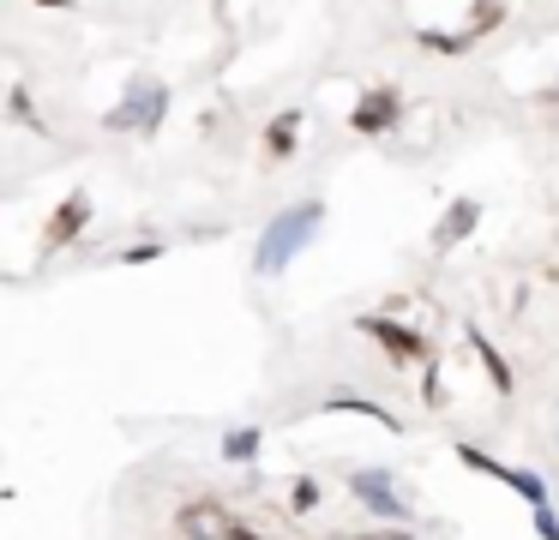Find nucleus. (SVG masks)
Segmentation results:
<instances>
[{"label":"nucleus","mask_w":559,"mask_h":540,"mask_svg":"<svg viewBox=\"0 0 559 540\" xmlns=\"http://www.w3.org/2000/svg\"><path fill=\"white\" fill-rule=\"evenodd\" d=\"M319 223H325V204H319V199H307V204H295V211H283L277 223L265 228V240H259V271L277 276L283 264H289L295 252H301L307 240L319 235Z\"/></svg>","instance_id":"obj_1"},{"label":"nucleus","mask_w":559,"mask_h":540,"mask_svg":"<svg viewBox=\"0 0 559 540\" xmlns=\"http://www.w3.org/2000/svg\"><path fill=\"white\" fill-rule=\"evenodd\" d=\"M325 408H349V415H367V420H385V427L397 432V415H385V408H379V403H367V396H355V391H337V396H331Z\"/></svg>","instance_id":"obj_10"},{"label":"nucleus","mask_w":559,"mask_h":540,"mask_svg":"<svg viewBox=\"0 0 559 540\" xmlns=\"http://www.w3.org/2000/svg\"><path fill=\"white\" fill-rule=\"evenodd\" d=\"M295 139H301V115L289 108V115L271 120V132H265V156H271V163H277V156H289V151H295Z\"/></svg>","instance_id":"obj_8"},{"label":"nucleus","mask_w":559,"mask_h":540,"mask_svg":"<svg viewBox=\"0 0 559 540\" xmlns=\"http://www.w3.org/2000/svg\"><path fill=\"white\" fill-rule=\"evenodd\" d=\"M457 456H463V468H481V475L506 480L511 492H523V499H530V511H542V504H547V487H542V475H523V468H506V463H493V456H487L481 444H457Z\"/></svg>","instance_id":"obj_2"},{"label":"nucleus","mask_w":559,"mask_h":540,"mask_svg":"<svg viewBox=\"0 0 559 540\" xmlns=\"http://www.w3.org/2000/svg\"><path fill=\"white\" fill-rule=\"evenodd\" d=\"M85 223H91V199H85V192H67V204L55 211V223H49V235H43V247H49V252L73 247Z\"/></svg>","instance_id":"obj_5"},{"label":"nucleus","mask_w":559,"mask_h":540,"mask_svg":"<svg viewBox=\"0 0 559 540\" xmlns=\"http://www.w3.org/2000/svg\"><path fill=\"white\" fill-rule=\"evenodd\" d=\"M475 355H481V367H487V372H493V391H511V367L493 355V343H481V336H475Z\"/></svg>","instance_id":"obj_12"},{"label":"nucleus","mask_w":559,"mask_h":540,"mask_svg":"<svg viewBox=\"0 0 559 540\" xmlns=\"http://www.w3.org/2000/svg\"><path fill=\"white\" fill-rule=\"evenodd\" d=\"M355 324H361L367 336H379V343H385V348H391V355H397V360H427V343H421V336H415V331H403L397 319H379V312H361V319H355Z\"/></svg>","instance_id":"obj_4"},{"label":"nucleus","mask_w":559,"mask_h":540,"mask_svg":"<svg viewBox=\"0 0 559 540\" xmlns=\"http://www.w3.org/2000/svg\"><path fill=\"white\" fill-rule=\"evenodd\" d=\"M163 108H169V91H163V84H145V79H139V84H133V96H127V103L109 115V127H115V132H127V127L157 132Z\"/></svg>","instance_id":"obj_3"},{"label":"nucleus","mask_w":559,"mask_h":540,"mask_svg":"<svg viewBox=\"0 0 559 540\" xmlns=\"http://www.w3.org/2000/svg\"><path fill=\"white\" fill-rule=\"evenodd\" d=\"M535 535H542V540H559V523H554V511H547V504L535 511Z\"/></svg>","instance_id":"obj_13"},{"label":"nucleus","mask_w":559,"mask_h":540,"mask_svg":"<svg viewBox=\"0 0 559 540\" xmlns=\"http://www.w3.org/2000/svg\"><path fill=\"white\" fill-rule=\"evenodd\" d=\"M313 504H319L313 480H295V511H313Z\"/></svg>","instance_id":"obj_14"},{"label":"nucleus","mask_w":559,"mask_h":540,"mask_svg":"<svg viewBox=\"0 0 559 540\" xmlns=\"http://www.w3.org/2000/svg\"><path fill=\"white\" fill-rule=\"evenodd\" d=\"M355 492L367 499V511H379V516H403V504L391 499V480H379V475H355Z\"/></svg>","instance_id":"obj_9"},{"label":"nucleus","mask_w":559,"mask_h":540,"mask_svg":"<svg viewBox=\"0 0 559 540\" xmlns=\"http://www.w3.org/2000/svg\"><path fill=\"white\" fill-rule=\"evenodd\" d=\"M475 216H481V204L457 199V204H451V216H445V223L433 228V247H457V240H463V235H469V228H475Z\"/></svg>","instance_id":"obj_7"},{"label":"nucleus","mask_w":559,"mask_h":540,"mask_svg":"<svg viewBox=\"0 0 559 540\" xmlns=\"http://www.w3.org/2000/svg\"><path fill=\"white\" fill-rule=\"evenodd\" d=\"M37 7H67V0H37Z\"/></svg>","instance_id":"obj_15"},{"label":"nucleus","mask_w":559,"mask_h":540,"mask_svg":"<svg viewBox=\"0 0 559 540\" xmlns=\"http://www.w3.org/2000/svg\"><path fill=\"white\" fill-rule=\"evenodd\" d=\"M223 456H229V463H247V456H259V427L229 432V439H223Z\"/></svg>","instance_id":"obj_11"},{"label":"nucleus","mask_w":559,"mask_h":540,"mask_svg":"<svg viewBox=\"0 0 559 540\" xmlns=\"http://www.w3.org/2000/svg\"><path fill=\"white\" fill-rule=\"evenodd\" d=\"M349 120H355V132H367V139L385 132V127H397V91H367Z\"/></svg>","instance_id":"obj_6"}]
</instances>
